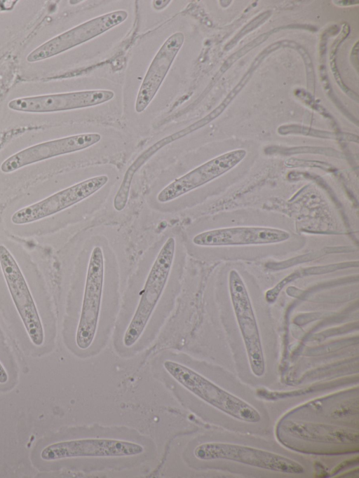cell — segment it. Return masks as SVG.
Listing matches in <instances>:
<instances>
[{
	"mask_svg": "<svg viewBox=\"0 0 359 478\" xmlns=\"http://www.w3.org/2000/svg\"><path fill=\"white\" fill-rule=\"evenodd\" d=\"M109 181L107 175L85 179L15 212L11 221L16 225L32 223L67 209L101 189Z\"/></svg>",
	"mask_w": 359,
	"mask_h": 478,
	"instance_id": "52a82bcc",
	"label": "cell"
},
{
	"mask_svg": "<svg viewBox=\"0 0 359 478\" xmlns=\"http://www.w3.org/2000/svg\"><path fill=\"white\" fill-rule=\"evenodd\" d=\"M290 233L266 227H233L204 231L196 235L192 242L199 246L262 245L283 242Z\"/></svg>",
	"mask_w": 359,
	"mask_h": 478,
	"instance_id": "4fadbf2b",
	"label": "cell"
},
{
	"mask_svg": "<svg viewBox=\"0 0 359 478\" xmlns=\"http://www.w3.org/2000/svg\"><path fill=\"white\" fill-rule=\"evenodd\" d=\"M127 18L126 11L118 10L93 18L39 46L27 55V60L35 62L53 57L103 34Z\"/></svg>",
	"mask_w": 359,
	"mask_h": 478,
	"instance_id": "ba28073f",
	"label": "cell"
},
{
	"mask_svg": "<svg viewBox=\"0 0 359 478\" xmlns=\"http://www.w3.org/2000/svg\"><path fill=\"white\" fill-rule=\"evenodd\" d=\"M104 279V258L100 246L90 255L81 310L76 333V343L81 350L88 349L95 337L102 304Z\"/></svg>",
	"mask_w": 359,
	"mask_h": 478,
	"instance_id": "277c9868",
	"label": "cell"
},
{
	"mask_svg": "<svg viewBox=\"0 0 359 478\" xmlns=\"http://www.w3.org/2000/svg\"><path fill=\"white\" fill-rule=\"evenodd\" d=\"M243 149L234 150L215 158L191 170L175 179L163 188L157 195L160 203H168L222 175L235 167L245 156Z\"/></svg>",
	"mask_w": 359,
	"mask_h": 478,
	"instance_id": "7c38bea8",
	"label": "cell"
},
{
	"mask_svg": "<svg viewBox=\"0 0 359 478\" xmlns=\"http://www.w3.org/2000/svg\"><path fill=\"white\" fill-rule=\"evenodd\" d=\"M100 139L98 133H83L41 142L11 156L1 163L0 169L4 173H11L37 162L87 149Z\"/></svg>",
	"mask_w": 359,
	"mask_h": 478,
	"instance_id": "8fae6325",
	"label": "cell"
},
{
	"mask_svg": "<svg viewBox=\"0 0 359 478\" xmlns=\"http://www.w3.org/2000/svg\"><path fill=\"white\" fill-rule=\"evenodd\" d=\"M175 253V240L169 237L159 250L140 292L133 316L124 333L123 345L134 346L142 336L163 292Z\"/></svg>",
	"mask_w": 359,
	"mask_h": 478,
	"instance_id": "7a4b0ae2",
	"label": "cell"
},
{
	"mask_svg": "<svg viewBox=\"0 0 359 478\" xmlns=\"http://www.w3.org/2000/svg\"><path fill=\"white\" fill-rule=\"evenodd\" d=\"M283 428L293 437L302 440L341 444L358 442V431L336 425L287 421Z\"/></svg>",
	"mask_w": 359,
	"mask_h": 478,
	"instance_id": "9a60e30c",
	"label": "cell"
},
{
	"mask_svg": "<svg viewBox=\"0 0 359 478\" xmlns=\"http://www.w3.org/2000/svg\"><path fill=\"white\" fill-rule=\"evenodd\" d=\"M266 39H267V34H262L258 38L254 39L252 41L250 42L248 45L245 46L243 48H241V50L233 54L231 56H230L225 62V64H224V67L227 66L226 68H228L236 60H237L238 58L244 55L252 48L257 46L258 44L261 43Z\"/></svg>",
	"mask_w": 359,
	"mask_h": 478,
	"instance_id": "e0dca14e",
	"label": "cell"
},
{
	"mask_svg": "<svg viewBox=\"0 0 359 478\" xmlns=\"http://www.w3.org/2000/svg\"><path fill=\"white\" fill-rule=\"evenodd\" d=\"M194 456L201 460H226L285 474H300L304 467L297 461L266 450L226 442H207L196 446Z\"/></svg>",
	"mask_w": 359,
	"mask_h": 478,
	"instance_id": "3957f363",
	"label": "cell"
},
{
	"mask_svg": "<svg viewBox=\"0 0 359 478\" xmlns=\"http://www.w3.org/2000/svg\"><path fill=\"white\" fill-rule=\"evenodd\" d=\"M170 3V1H154V7L157 10L164 8L166 5Z\"/></svg>",
	"mask_w": 359,
	"mask_h": 478,
	"instance_id": "ffe728a7",
	"label": "cell"
},
{
	"mask_svg": "<svg viewBox=\"0 0 359 478\" xmlns=\"http://www.w3.org/2000/svg\"><path fill=\"white\" fill-rule=\"evenodd\" d=\"M229 289L250 367L255 376L260 377L265 372V361L258 325L245 285L235 270L229 273Z\"/></svg>",
	"mask_w": 359,
	"mask_h": 478,
	"instance_id": "8992f818",
	"label": "cell"
},
{
	"mask_svg": "<svg viewBox=\"0 0 359 478\" xmlns=\"http://www.w3.org/2000/svg\"><path fill=\"white\" fill-rule=\"evenodd\" d=\"M167 373L191 393L228 416L250 423L261 420L259 411L245 401L227 392L191 368L165 360Z\"/></svg>",
	"mask_w": 359,
	"mask_h": 478,
	"instance_id": "6da1fadb",
	"label": "cell"
},
{
	"mask_svg": "<svg viewBox=\"0 0 359 478\" xmlns=\"http://www.w3.org/2000/svg\"><path fill=\"white\" fill-rule=\"evenodd\" d=\"M17 2V1H0V11L11 10Z\"/></svg>",
	"mask_w": 359,
	"mask_h": 478,
	"instance_id": "ac0fdd59",
	"label": "cell"
},
{
	"mask_svg": "<svg viewBox=\"0 0 359 478\" xmlns=\"http://www.w3.org/2000/svg\"><path fill=\"white\" fill-rule=\"evenodd\" d=\"M269 15L270 12L269 11L264 12L259 15L256 18H255L252 21L249 22L240 31V32L236 36H235L232 41L229 42V43L226 46L227 49L233 46V45L246 33H248L250 31L255 29L257 26H259L263 22H264L265 20H266Z\"/></svg>",
	"mask_w": 359,
	"mask_h": 478,
	"instance_id": "2e32d148",
	"label": "cell"
},
{
	"mask_svg": "<svg viewBox=\"0 0 359 478\" xmlns=\"http://www.w3.org/2000/svg\"><path fill=\"white\" fill-rule=\"evenodd\" d=\"M114 97V93L108 90L76 91L16 98L8 107L22 112L48 113L96 106Z\"/></svg>",
	"mask_w": 359,
	"mask_h": 478,
	"instance_id": "30bf717a",
	"label": "cell"
},
{
	"mask_svg": "<svg viewBox=\"0 0 359 478\" xmlns=\"http://www.w3.org/2000/svg\"><path fill=\"white\" fill-rule=\"evenodd\" d=\"M184 41V34L177 32L170 36L152 60L140 87L135 101L136 112L142 113L151 103Z\"/></svg>",
	"mask_w": 359,
	"mask_h": 478,
	"instance_id": "5bb4252c",
	"label": "cell"
},
{
	"mask_svg": "<svg viewBox=\"0 0 359 478\" xmlns=\"http://www.w3.org/2000/svg\"><path fill=\"white\" fill-rule=\"evenodd\" d=\"M8 379L7 372L0 362V384H4Z\"/></svg>",
	"mask_w": 359,
	"mask_h": 478,
	"instance_id": "d6986e66",
	"label": "cell"
},
{
	"mask_svg": "<svg viewBox=\"0 0 359 478\" xmlns=\"http://www.w3.org/2000/svg\"><path fill=\"white\" fill-rule=\"evenodd\" d=\"M0 267L26 332L36 346L44 341L42 322L26 280L11 252L0 245Z\"/></svg>",
	"mask_w": 359,
	"mask_h": 478,
	"instance_id": "5b68a950",
	"label": "cell"
},
{
	"mask_svg": "<svg viewBox=\"0 0 359 478\" xmlns=\"http://www.w3.org/2000/svg\"><path fill=\"white\" fill-rule=\"evenodd\" d=\"M142 445L124 440L108 438H85L51 444L41 452L46 461L70 458L123 457L141 454Z\"/></svg>",
	"mask_w": 359,
	"mask_h": 478,
	"instance_id": "9c48e42d",
	"label": "cell"
},
{
	"mask_svg": "<svg viewBox=\"0 0 359 478\" xmlns=\"http://www.w3.org/2000/svg\"><path fill=\"white\" fill-rule=\"evenodd\" d=\"M335 2L336 3H340L339 4L342 5V6H347V5L357 4L359 1H337Z\"/></svg>",
	"mask_w": 359,
	"mask_h": 478,
	"instance_id": "44dd1931",
	"label": "cell"
}]
</instances>
